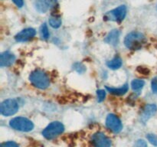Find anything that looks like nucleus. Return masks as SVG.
Here are the masks:
<instances>
[{"label": "nucleus", "instance_id": "obj_21", "mask_svg": "<svg viewBox=\"0 0 157 147\" xmlns=\"http://www.w3.org/2000/svg\"><path fill=\"white\" fill-rule=\"evenodd\" d=\"M152 90L154 93H157V76L155 77L152 81Z\"/></svg>", "mask_w": 157, "mask_h": 147}, {"label": "nucleus", "instance_id": "obj_19", "mask_svg": "<svg viewBox=\"0 0 157 147\" xmlns=\"http://www.w3.org/2000/svg\"><path fill=\"white\" fill-rule=\"evenodd\" d=\"M97 95H98V102H102L104 100L106 96V93L104 90H98L97 91Z\"/></svg>", "mask_w": 157, "mask_h": 147}, {"label": "nucleus", "instance_id": "obj_13", "mask_svg": "<svg viewBox=\"0 0 157 147\" xmlns=\"http://www.w3.org/2000/svg\"><path fill=\"white\" fill-rule=\"evenodd\" d=\"M120 32L118 30H113L108 34L105 38V41L108 44H112V45H116L117 44L118 41H119Z\"/></svg>", "mask_w": 157, "mask_h": 147}, {"label": "nucleus", "instance_id": "obj_9", "mask_svg": "<svg viewBox=\"0 0 157 147\" xmlns=\"http://www.w3.org/2000/svg\"><path fill=\"white\" fill-rule=\"evenodd\" d=\"M36 34V32L34 28H25L24 30H22L21 32H20L19 33L15 35V38L17 41H19V42H25V41H29L30 39H32L34 36Z\"/></svg>", "mask_w": 157, "mask_h": 147}, {"label": "nucleus", "instance_id": "obj_18", "mask_svg": "<svg viewBox=\"0 0 157 147\" xmlns=\"http://www.w3.org/2000/svg\"><path fill=\"white\" fill-rule=\"evenodd\" d=\"M40 33H41V36L43 39L46 40L49 37V32H48V29L47 25H46L45 23L41 25V29H40Z\"/></svg>", "mask_w": 157, "mask_h": 147}, {"label": "nucleus", "instance_id": "obj_24", "mask_svg": "<svg viewBox=\"0 0 157 147\" xmlns=\"http://www.w3.org/2000/svg\"><path fill=\"white\" fill-rule=\"evenodd\" d=\"M12 1L18 7L20 8L23 6V0H12Z\"/></svg>", "mask_w": 157, "mask_h": 147}, {"label": "nucleus", "instance_id": "obj_2", "mask_svg": "<svg viewBox=\"0 0 157 147\" xmlns=\"http://www.w3.org/2000/svg\"><path fill=\"white\" fill-rule=\"evenodd\" d=\"M29 79L35 87L41 90H44L48 87L50 84L48 77L41 70H35L32 72L29 77Z\"/></svg>", "mask_w": 157, "mask_h": 147}, {"label": "nucleus", "instance_id": "obj_1", "mask_svg": "<svg viewBox=\"0 0 157 147\" xmlns=\"http://www.w3.org/2000/svg\"><path fill=\"white\" fill-rule=\"evenodd\" d=\"M145 37L144 34L139 32H133L129 33L124 39V44L130 50L140 49L144 43Z\"/></svg>", "mask_w": 157, "mask_h": 147}, {"label": "nucleus", "instance_id": "obj_3", "mask_svg": "<svg viewBox=\"0 0 157 147\" xmlns=\"http://www.w3.org/2000/svg\"><path fill=\"white\" fill-rule=\"evenodd\" d=\"M10 126L15 130L22 132L32 131L34 128L33 123L25 117H15L11 119Z\"/></svg>", "mask_w": 157, "mask_h": 147}, {"label": "nucleus", "instance_id": "obj_15", "mask_svg": "<svg viewBox=\"0 0 157 147\" xmlns=\"http://www.w3.org/2000/svg\"><path fill=\"white\" fill-rule=\"evenodd\" d=\"M108 67H110V69H113V70H117V69L120 68L122 65V61L120 58L116 57L113 59H112L111 61H109L107 63Z\"/></svg>", "mask_w": 157, "mask_h": 147}, {"label": "nucleus", "instance_id": "obj_6", "mask_svg": "<svg viewBox=\"0 0 157 147\" xmlns=\"http://www.w3.org/2000/svg\"><path fill=\"white\" fill-rule=\"evenodd\" d=\"M18 110V105L15 100L8 99L3 101L0 106V113L6 116H12Z\"/></svg>", "mask_w": 157, "mask_h": 147}, {"label": "nucleus", "instance_id": "obj_12", "mask_svg": "<svg viewBox=\"0 0 157 147\" xmlns=\"http://www.w3.org/2000/svg\"><path fill=\"white\" fill-rule=\"evenodd\" d=\"M35 6L37 11L41 13H44L48 10L50 7V1L49 0H35Z\"/></svg>", "mask_w": 157, "mask_h": 147}, {"label": "nucleus", "instance_id": "obj_14", "mask_svg": "<svg viewBox=\"0 0 157 147\" xmlns=\"http://www.w3.org/2000/svg\"><path fill=\"white\" fill-rule=\"evenodd\" d=\"M106 90L110 93L114 95H123L125 94L128 90V85L127 84H124L123 87H119V88H113V87H106Z\"/></svg>", "mask_w": 157, "mask_h": 147}, {"label": "nucleus", "instance_id": "obj_11", "mask_svg": "<svg viewBox=\"0 0 157 147\" xmlns=\"http://www.w3.org/2000/svg\"><path fill=\"white\" fill-rule=\"evenodd\" d=\"M157 107L155 104H148L144 107L143 110L142 116H141V119L144 122H146L147 119H150L153 114L156 112Z\"/></svg>", "mask_w": 157, "mask_h": 147}, {"label": "nucleus", "instance_id": "obj_20", "mask_svg": "<svg viewBox=\"0 0 157 147\" xmlns=\"http://www.w3.org/2000/svg\"><path fill=\"white\" fill-rule=\"evenodd\" d=\"M147 137L150 143L154 145H157V136L154 134H148Z\"/></svg>", "mask_w": 157, "mask_h": 147}, {"label": "nucleus", "instance_id": "obj_4", "mask_svg": "<svg viewBox=\"0 0 157 147\" xmlns=\"http://www.w3.org/2000/svg\"><path fill=\"white\" fill-rule=\"evenodd\" d=\"M64 128L61 123L55 121L49 124L42 132V135L48 139H52L63 133Z\"/></svg>", "mask_w": 157, "mask_h": 147}, {"label": "nucleus", "instance_id": "obj_17", "mask_svg": "<svg viewBox=\"0 0 157 147\" xmlns=\"http://www.w3.org/2000/svg\"><path fill=\"white\" fill-rule=\"evenodd\" d=\"M145 84V82H144L143 80H133L131 82V87L133 88V90H138L142 88L143 87Z\"/></svg>", "mask_w": 157, "mask_h": 147}, {"label": "nucleus", "instance_id": "obj_5", "mask_svg": "<svg viewBox=\"0 0 157 147\" xmlns=\"http://www.w3.org/2000/svg\"><path fill=\"white\" fill-rule=\"evenodd\" d=\"M126 15H127V7L125 6H121L117 9L107 12L104 16V18L106 21H113L119 22L125 18Z\"/></svg>", "mask_w": 157, "mask_h": 147}, {"label": "nucleus", "instance_id": "obj_23", "mask_svg": "<svg viewBox=\"0 0 157 147\" xmlns=\"http://www.w3.org/2000/svg\"><path fill=\"white\" fill-rule=\"evenodd\" d=\"M147 142H146L144 140H143V139H140V140H138L136 143V147H147Z\"/></svg>", "mask_w": 157, "mask_h": 147}, {"label": "nucleus", "instance_id": "obj_22", "mask_svg": "<svg viewBox=\"0 0 157 147\" xmlns=\"http://www.w3.org/2000/svg\"><path fill=\"white\" fill-rule=\"evenodd\" d=\"M1 147H18V145L14 142H4Z\"/></svg>", "mask_w": 157, "mask_h": 147}, {"label": "nucleus", "instance_id": "obj_10", "mask_svg": "<svg viewBox=\"0 0 157 147\" xmlns=\"http://www.w3.org/2000/svg\"><path fill=\"white\" fill-rule=\"evenodd\" d=\"M15 60V57L13 54L9 51H6L2 53L0 55V66L3 67H9L14 63Z\"/></svg>", "mask_w": 157, "mask_h": 147}, {"label": "nucleus", "instance_id": "obj_8", "mask_svg": "<svg viewBox=\"0 0 157 147\" xmlns=\"http://www.w3.org/2000/svg\"><path fill=\"white\" fill-rule=\"evenodd\" d=\"M94 147H110L111 142L108 137L103 133H97L92 137Z\"/></svg>", "mask_w": 157, "mask_h": 147}, {"label": "nucleus", "instance_id": "obj_16", "mask_svg": "<svg viewBox=\"0 0 157 147\" xmlns=\"http://www.w3.org/2000/svg\"><path fill=\"white\" fill-rule=\"evenodd\" d=\"M49 24L54 28H58L61 25V18L58 15H52L49 18Z\"/></svg>", "mask_w": 157, "mask_h": 147}, {"label": "nucleus", "instance_id": "obj_7", "mask_svg": "<svg viewBox=\"0 0 157 147\" xmlns=\"http://www.w3.org/2000/svg\"><path fill=\"white\" fill-rule=\"evenodd\" d=\"M106 125L113 133H120L122 130L123 126L119 118L114 114H109L106 119Z\"/></svg>", "mask_w": 157, "mask_h": 147}]
</instances>
